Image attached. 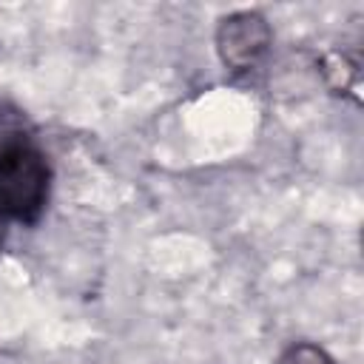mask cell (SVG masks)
Instances as JSON below:
<instances>
[{
  "label": "cell",
  "instance_id": "4",
  "mask_svg": "<svg viewBox=\"0 0 364 364\" xmlns=\"http://www.w3.org/2000/svg\"><path fill=\"white\" fill-rule=\"evenodd\" d=\"M0 245H3V216H0Z\"/></svg>",
  "mask_w": 364,
  "mask_h": 364
},
{
  "label": "cell",
  "instance_id": "3",
  "mask_svg": "<svg viewBox=\"0 0 364 364\" xmlns=\"http://www.w3.org/2000/svg\"><path fill=\"white\" fill-rule=\"evenodd\" d=\"M276 364H336L321 347L316 344H307V341H299L293 347H287Z\"/></svg>",
  "mask_w": 364,
  "mask_h": 364
},
{
  "label": "cell",
  "instance_id": "2",
  "mask_svg": "<svg viewBox=\"0 0 364 364\" xmlns=\"http://www.w3.org/2000/svg\"><path fill=\"white\" fill-rule=\"evenodd\" d=\"M270 26L259 11L228 14L216 28V51L230 71H250L270 48Z\"/></svg>",
  "mask_w": 364,
  "mask_h": 364
},
{
  "label": "cell",
  "instance_id": "1",
  "mask_svg": "<svg viewBox=\"0 0 364 364\" xmlns=\"http://www.w3.org/2000/svg\"><path fill=\"white\" fill-rule=\"evenodd\" d=\"M48 199V162L17 125H0V216L37 222Z\"/></svg>",
  "mask_w": 364,
  "mask_h": 364
}]
</instances>
